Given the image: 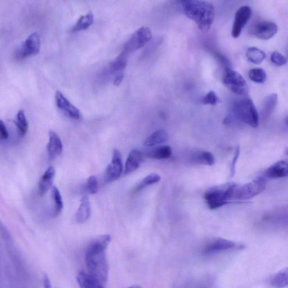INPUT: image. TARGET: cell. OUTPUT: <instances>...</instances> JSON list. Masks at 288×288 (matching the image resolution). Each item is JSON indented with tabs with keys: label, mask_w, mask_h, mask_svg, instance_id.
Returning a JSON list of instances; mask_svg holds the SVG:
<instances>
[{
	"label": "cell",
	"mask_w": 288,
	"mask_h": 288,
	"mask_svg": "<svg viewBox=\"0 0 288 288\" xmlns=\"http://www.w3.org/2000/svg\"><path fill=\"white\" fill-rule=\"evenodd\" d=\"M110 241L111 237L108 234L95 239L88 246L85 256L88 273L103 286L108 281L106 251Z\"/></svg>",
	"instance_id": "6da1fadb"
},
{
	"label": "cell",
	"mask_w": 288,
	"mask_h": 288,
	"mask_svg": "<svg viewBox=\"0 0 288 288\" xmlns=\"http://www.w3.org/2000/svg\"><path fill=\"white\" fill-rule=\"evenodd\" d=\"M186 16L196 23L201 30L208 31L214 23L215 8L213 4L199 0H185L181 2Z\"/></svg>",
	"instance_id": "7a4b0ae2"
},
{
	"label": "cell",
	"mask_w": 288,
	"mask_h": 288,
	"mask_svg": "<svg viewBox=\"0 0 288 288\" xmlns=\"http://www.w3.org/2000/svg\"><path fill=\"white\" fill-rule=\"evenodd\" d=\"M237 186V184L229 183L208 189L205 194V201L208 208L212 210L218 209L233 200L234 193Z\"/></svg>",
	"instance_id": "3957f363"
},
{
	"label": "cell",
	"mask_w": 288,
	"mask_h": 288,
	"mask_svg": "<svg viewBox=\"0 0 288 288\" xmlns=\"http://www.w3.org/2000/svg\"><path fill=\"white\" fill-rule=\"evenodd\" d=\"M236 117L251 127L257 128L259 125V115L256 106L250 98H245L236 102L234 106Z\"/></svg>",
	"instance_id": "277c9868"
},
{
	"label": "cell",
	"mask_w": 288,
	"mask_h": 288,
	"mask_svg": "<svg viewBox=\"0 0 288 288\" xmlns=\"http://www.w3.org/2000/svg\"><path fill=\"white\" fill-rule=\"evenodd\" d=\"M267 187V179L265 177L259 178L252 182L238 187L235 190L233 200L246 201L258 196L264 191Z\"/></svg>",
	"instance_id": "5b68a950"
},
{
	"label": "cell",
	"mask_w": 288,
	"mask_h": 288,
	"mask_svg": "<svg viewBox=\"0 0 288 288\" xmlns=\"http://www.w3.org/2000/svg\"><path fill=\"white\" fill-rule=\"evenodd\" d=\"M223 82L224 85L234 94L244 95L248 92L246 79L240 73L229 67L225 69Z\"/></svg>",
	"instance_id": "8992f818"
},
{
	"label": "cell",
	"mask_w": 288,
	"mask_h": 288,
	"mask_svg": "<svg viewBox=\"0 0 288 288\" xmlns=\"http://www.w3.org/2000/svg\"><path fill=\"white\" fill-rule=\"evenodd\" d=\"M153 37L151 30L143 26L133 34L124 46L123 52L128 56L144 47L151 40Z\"/></svg>",
	"instance_id": "52a82bcc"
},
{
	"label": "cell",
	"mask_w": 288,
	"mask_h": 288,
	"mask_svg": "<svg viewBox=\"0 0 288 288\" xmlns=\"http://www.w3.org/2000/svg\"><path fill=\"white\" fill-rule=\"evenodd\" d=\"M41 48L39 35L37 32L31 33L15 53L17 59H23L38 54Z\"/></svg>",
	"instance_id": "ba28073f"
},
{
	"label": "cell",
	"mask_w": 288,
	"mask_h": 288,
	"mask_svg": "<svg viewBox=\"0 0 288 288\" xmlns=\"http://www.w3.org/2000/svg\"><path fill=\"white\" fill-rule=\"evenodd\" d=\"M121 154L117 149L113 150L112 159L106 168L105 178L107 183H112L120 177L123 172Z\"/></svg>",
	"instance_id": "9c48e42d"
},
{
	"label": "cell",
	"mask_w": 288,
	"mask_h": 288,
	"mask_svg": "<svg viewBox=\"0 0 288 288\" xmlns=\"http://www.w3.org/2000/svg\"><path fill=\"white\" fill-rule=\"evenodd\" d=\"M252 9L250 6H243L239 8L235 15L232 30V37L235 38L240 36L242 30L251 18Z\"/></svg>",
	"instance_id": "30bf717a"
},
{
	"label": "cell",
	"mask_w": 288,
	"mask_h": 288,
	"mask_svg": "<svg viewBox=\"0 0 288 288\" xmlns=\"http://www.w3.org/2000/svg\"><path fill=\"white\" fill-rule=\"evenodd\" d=\"M55 102L57 107L70 118L78 120L81 115L79 110L71 103L69 100L59 91L56 92Z\"/></svg>",
	"instance_id": "8fae6325"
},
{
	"label": "cell",
	"mask_w": 288,
	"mask_h": 288,
	"mask_svg": "<svg viewBox=\"0 0 288 288\" xmlns=\"http://www.w3.org/2000/svg\"><path fill=\"white\" fill-rule=\"evenodd\" d=\"M278 26L270 21H263L257 24L254 29V34L263 40H268L277 33Z\"/></svg>",
	"instance_id": "7c38bea8"
},
{
	"label": "cell",
	"mask_w": 288,
	"mask_h": 288,
	"mask_svg": "<svg viewBox=\"0 0 288 288\" xmlns=\"http://www.w3.org/2000/svg\"><path fill=\"white\" fill-rule=\"evenodd\" d=\"M237 244L223 238H218L207 244L203 250V253L207 255L214 254L223 251L234 249Z\"/></svg>",
	"instance_id": "4fadbf2b"
},
{
	"label": "cell",
	"mask_w": 288,
	"mask_h": 288,
	"mask_svg": "<svg viewBox=\"0 0 288 288\" xmlns=\"http://www.w3.org/2000/svg\"><path fill=\"white\" fill-rule=\"evenodd\" d=\"M288 176V161H279L269 167L264 173L266 179H275Z\"/></svg>",
	"instance_id": "5bb4252c"
},
{
	"label": "cell",
	"mask_w": 288,
	"mask_h": 288,
	"mask_svg": "<svg viewBox=\"0 0 288 288\" xmlns=\"http://www.w3.org/2000/svg\"><path fill=\"white\" fill-rule=\"evenodd\" d=\"M48 158L54 159L59 157L63 152V144L60 137L53 131L49 132V140L47 145Z\"/></svg>",
	"instance_id": "9a60e30c"
},
{
	"label": "cell",
	"mask_w": 288,
	"mask_h": 288,
	"mask_svg": "<svg viewBox=\"0 0 288 288\" xmlns=\"http://www.w3.org/2000/svg\"><path fill=\"white\" fill-rule=\"evenodd\" d=\"M55 176V170L53 167H49L39 180L38 193L40 196L45 195L51 187Z\"/></svg>",
	"instance_id": "2e32d148"
},
{
	"label": "cell",
	"mask_w": 288,
	"mask_h": 288,
	"mask_svg": "<svg viewBox=\"0 0 288 288\" xmlns=\"http://www.w3.org/2000/svg\"><path fill=\"white\" fill-rule=\"evenodd\" d=\"M142 161V154L139 150H131L127 159L124 174L128 175L136 171L140 165Z\"/></svg>",
	"instance_id": "e0dca14e"
},
{
	"label": "cell",
	"mask_w": 288,
	"mask_h": 288,
	"mask_svg": "<svg viewBox=\"0 0 288 288\" xmlns=\"http://www.w3.org/2000/svg\"><path fill=\"white\" fill-rule=\"evenodd\" d=\"M91 212L89 199L86 196L83 197L76 212V220L77 222L79 224L85 223L90 218Z\"/></svg>",
	"instance_id": "ac0fdd59"
},
{
	"label": "cell",
	"mask_w": 288,
	"mask_h": 288,
	"mask_svg": "<svg viewBox=\"0 0 288 288\" xmlns=\"http://www.w3.org/2000/svg\"><path fill=\"white\" fill-rule=\"evenodd\" d=\"M77 281L80 288H104V287L89 274L83 271L78 273Z\"/></svg>",
	"instance_id": "d6986e66"
},
{
	"label": "cell",
	"mask_w": 288,
	"mask_h": 288,
	"mask_svg": "<svg viewBox=\"0 0 288 288\" xmlns=\"http://www.w3.org/2000/svg\"><path fill=\"white\" fill-rule=\"evenodd\" d=\"M172 154L170 146L160 145L147 150L146 156L154 159H165L169 158Z\"/></svg>",
	"instance_id": "ffe728a7"
},
{
	"label": "cell",
	"mask_w": 288,
	"mask_h": 288,
	"mask_svg": "<svg viewBox=\"0 0 288 288\" xmlns=\"http://www.w3.org/2000/svg\"><path fill=\"white\" fill-rule=\"evenodd\" d=\"M168 139V135L165 130H159L153 133L144 141L147 147H154L165 143Z\"/></svg>",
	"instance_id": "44dd1931"
},
{
	"label": "cell",
	"mask_w": 288,
	"mask_h": 288,
	"mask_svg": "<svg viewBox=\"0 0 288 288\" xmlns=\"http://www.w3.org/2000/svg\"><path fill=\"white\" fill-rule=\"evenodd\" d=\"M278 95H269L264 99L262 107V116L264 119L269 118L276 109L278 100Z\"/></svg>",
	"instance_id": "7402d4cb"
},
{
	"label": "cell",
	"mask_w": 288,
	"mask_h": 288,
	"mask_svg": "<svg viewBox=\"0 0 288 288\" xmlns=\"http://www.w3.org/2000/svg\"><path fill=\"white\" fill-rule=\"evenodd\" d=\"M94 16L91 11H89L86 15H82L77 21L70 32L74 33L78 31L84 30L88 29L93 24Z\"/></svg>",
	"instance_id": "603a6c76"
},
{
	"label": "cell",
	"mask_w": 288,
	"mask_h": 288,
	"mask_svg": "<svg viewBox=\"0 0 288 288\" xmlns=\"http://www.w3.org/2000/svg\"><path fill=\"white\" fill-rule=\"evenodd\" d=\"M192 161L195 163L204 165L212 166L215 162L214 155L206 151H199L194 153L192 156Z\"/></svg>",
	"instance_id": "cb8c5ba5"
},
{
	"label": "cell",
	"mask_w": 288,
	"mask_h": 288,
	"mask_svg": "<svg viewBox=\"0 0 288 288\" xmlns=\"http://www.w3.org/2000/svg\"><path fill=\"white\" fill-rule=\"evenodd\" d=\"M246 56L248 60L255 64L262 63L266 57L265 52L255 47L248 48Z\"/></svg>",
	"instance_id": "d4e9b609"
},
{
	"label": "cell",
	"mask_w": 288,
	"mask_h": 288,
	"mask_svg": "<svg viewBox=\"0 0 288 288\" xmlns=\"http://www.w3.org/2000/svg\"><path fill=\"white\" fill-rule=\"evenodd\" d=\"M15 125L21 136H25L28 130V122L23 110H20L16 116Z\"/></svg>",
	"instance_id": "484cf974"
},
{
	"label": "cell",
	"mask_w": 288,
	"mask_h": 288,
	"mask_svg": "<svg viewBox=\"0 0 288 288\" xmlns=\"http://www.w3.org/2000/svg\"><path fill=\"white\" fill-rule=\"evenodd\" d=\"M272 285L276 288L288 286V268L277 273L272 279Z\"/></svg>",
	"instance_id": "4316f807"
},
{
	"label": "cell",
	"mask_w": 288,
	"mask_h": 288,
	"mask_svg": "<svg viewBox=\"0 0 288 288\" xmlns=\"http://www.w3.org/2000/svg\"><path fill=\"white\" fill-rule=\"evenodd\" d=\"M52 197L54 202V216L56 217L59 216L63 209V199L58 189L56 187L52 188Z\"/></svg>",
	"instance_id": "83f0119b"
},
{
	"label": "cell",
	"mask_w": 288,
	"mask_h": 288,
	"mask_svg": "<svg viewBox=\"0 0 288 288\" xmlns=\"http://www.w3.org/2000/svg\"><path fill=\"white\" fill-rule=\"evenodd\" d=\"M128 55L123 51L119 54L110 65V69L113 72L121 71L126 67L128 61Z\"/></svg>",
	"instance_id": "f1b7e54d"
},
{
	"label": "cell",
	"mask_w": 288,
	"mask_h": 288,
	"mask_svg": "<svg viewBox=\"0 0 288 288\" xmlns=\"http://www.w3.org/2000/svg\"><path fill=\"white\" fill-rule=\"evenodd\" d=\"M161 180V176L157 174H150L141 180L134 189V192H138L149 185H151L159 182Z\"/></svg>",
	"instance_id": "f546056e"
},
{
	"label": "cell",
	"mask_w": 288,
	"mask_h": 288,
	"mask_svg": "<svg viewBox=\"0 0 288 288\" xmlns=\"http://www.w3.org/2000/svg\"><path fill=\"white\" fill-rule=\"evenodd\" d=\"M251 80L258 83H263L267 79V75L262 68H254L250 70L248 74Z\"/></svg>",
	"instance_id": "4dcf8cb0"
},
{
	"label": "cell",
	"mask_w": 288,
	"mask_h": 288,
	"mask_svg": "<svg viewBox=\"0 0 288 288\" xmlns=\"http://www.w3.org/2000/svg\"><path fill=\"white\" fill-rule=\"evenodd\" d=\"M86 187L87 192L90 194H95L98 192V181L96 176H91L88 177Z\"/></svg>",
	"instance_id": "1f68e13d"
},
{
	"label": "cell",
	"mask_w": 288,
	"mask_h": 288,
	"mask_svg": "<svg viewBox=\"0 0 288 288\" xmlns=\"http://www.w3.org/2000/svg\"><path fill=\"white\" fill-rule=\"evenodd\" d=\"M272 63L278 66H283L287 63V57L278 51H274L271 56Z\"/></svg>",
	"instance_id": "d6a6232c"
},
{
	"label": "cell",
	"mask_w": 288,
	"mask_h": 288,
	"mask_svg": "<svg viewBox=\"0 0 288 288\" xmlns=\"http://www.w3.org/2000/svg\"><path fill=\"white\" fill-rule=\"evenodd\" d=\"M219 98L216 92L211 91L208 93L202 99V103L205 105H215L218 104Z\"/></svg>",
	"instance_id": "836d02e7"
},
{
	"label": "cell",
	"mask_w": 288,
	"mask_h": 288,
	"mask_svg": "<svg viewBox=\"0 0 288 288\" xmlns=\"http://www.w3.org/2000/svg\"><path fill=\"white\" fill-rule=\"evenodd\" d=\"M0 134H1V138L2 139L6 140L8 139V131L5 123L2 121H0Z\"/></svg>",
	"instance_id": "e575fe53"
},
{
	"label": "cell",
	"mask_w": 288,
	"mask_h": 288,
	"mask_svg": "<svg viewBox=\"0 0 288 288\" xmlns=\"http://www.w3.org/2000/svg\"><path fill=\"white\" fill-rule=\"evenodd\" d=\"M239 154H240V149H239V147H238L236 149V153H235L234 157L232 163V166H231L232 176H233L235 174V168H236V165L239 156Z\"/></svg>",
	"instance_id": "d590c367"
},
{
	"label": "cell",
	"mask_w": 288,
	"mask_h": 288,
	"mask_svg": "<svg viewBox=\"0 0 288 288\" xmlns=\"http://www.w3.org/2000/svg\"><path fill=\"white\" fill-rule=\"evenodd\" d=\"M124 78L123 73H120L117 75L116 77H115L113 81V84L115 86H119L120 85L123 81Z\"/></svg>",
	"instance_id": "8d00e7d4"
},
{
	"label": "cell",
	"mask_w": 288,
	"mask_h": 288,
	"mask_svg": "<svg viewBox=\"0 0 288 288\" xmlns=\"http://www.w3.org/2000/svg\"><path fill=\"white\" fill-rule=\"evenodd\" d=\"M43 288H51L50 281L47 275L43 277Z\"/></svg>",
	"instance_id": "74e56055"
},
{
	"label": "cell",
	"mask_w": 288,
	"mask_h": 288,
	"mask_svg": "<svg viewBox=\"0 0 288 288\" xmlns=\"http://www.w3.org/2000/svg\"><path fill=\"white\" fill-rule=\"evenodd\" d=\"M127 288H143V287H141V286H133L128 287Z\"/></svg>",
	"instance_id": "f35d334b"
},
{
	"label": "cell",
	"mask_w": 288,
	"mask_h": 288,
	"mask_svg": "<svg viewBox=\"0 0 288 288\" xmlns=\"http://www.w3.org/2000/svg\"><path fill=\"white\" fill-rule=\"evenodd\" d=\"M287 124H288V118H287Z\"/></svg>",
	"instance_id": "ab89813d"
}]
</instances>
